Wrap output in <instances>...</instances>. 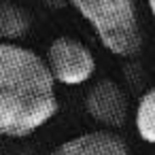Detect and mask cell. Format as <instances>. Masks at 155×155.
<instances>
[{
  "label": "cell",
  "instance_id": "obj_6",
  "mask_svg": "<svg viewBox=\"0 0 155 155\" xmlns=\"http://www.w3.org/2000/svg\"><path fill=\"white\" fill-rule=\"evenodd\" d=\"M28 30L30 15L9 0H0V43H15L24 38Z\"/></svg>",
  "mask_w": 155,
  "mask_h": 155
},
{
  "label": "cell",
  "instance_id": "obj_3",
  "mask_svg": "<svg viewBox=\"0 0 155 155\" xmlns=\"http://www.w3.org/2000/svg\"><path fill=\"white\" fill-rule=\"evenodd\" d=\"M45 64L53 81L68 87L87 83L96 72V58L89 47L70 36H60L49 45Z\"/></svg>",
  "mask_w": 155,
  "mask_h": 155
},
{
  "label": "cell",
  "instance_id": "obj_7",
  "mask_svg": "<svg viewBox=\"0 0 155 155\" xmlns=\"http://www.w3.org/2000/svg\"><path fill=\"white\" fill-rule=\"evenodd\" d=\"M134 125L144 142L155 144V87L140 96L134 113Z\"/></svg>",
  "mask_w": 155,
  "mask_h": 155
},
{
  "label": "cell",
  "instance_id": "obj_4",
  "mask_svg": "<svg viewBox=\"0 0 155 155\" xmlns=\"http://www.w3.org/2000/svg\"><path fill=\"white\" fill-rule=\"evenodd\" d=\"M85 110L106 127H121L127 121L130 102L119 83L113 79H100L85 94Z\"/></svg>",
  "mask_w": 155,
  "mask_h": 155
},
{
  "label": "cell",
  "instance_id": "obj_2",
  "mask_svg": "<svg viewBox=\"0 0 155 155\" xmlns=\"http://www.w3.org/2000/svg\"><path fill=\"white\" fill-rule=\"evenodd\" d=\"M72 7L113 55L132 58L140 51L142 32L136 0H72Z\"/></svg>",
  "mask_w": 155,
  "mask_h": 155
},
{
  "label": "cell",
  "instance_id": "obj_5",
  "mask_svg": "<svg viewBox=\"0 0 155 155\" xmlns=\"http://www.w3.org/2000/svg\"><path fill=\"white\" fill-rule=\"evenodd\" d=\"M53 155H130V149L119 134L110 130H96L62 142Z\"/></svg>",
  "mask_w": 155,
  "mask_h": 155
},
{
  "label": "cell",
  "instance_id": "obj_1",
  "mask_svg": "<svg viewBox=\"0 0 155 155\" xmlns=\"http://www.w3.org/2000/svg\"><path fill=\"white\" fill-rule=\"evenodd\" d=\"M55 81L45 60L15 43H0V136L26 138L58 113Z\"/></svg>",
  "mask_w": 155,
  "mask_h": 155
},
{
  "label": "cell",
  "instance_id": "obj_8",
  "mask_svg": "<svg viewBox=\"0 0 155 155\" xmlns=\"http://www.w3.org/2000/svg\"><path fill=\"white\" fill-rule=\"evenodd\" d=\"M147 5H149V11H151L153 19H155V0H147Z\"/></svg>",
  "mask_w": 155,
  "mask_h": 155
}]
</instances>
